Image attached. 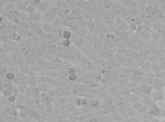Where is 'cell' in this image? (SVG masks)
<instances>
[{
	"label": "cell",
	"instance_id": "obj_1",
	"mask_svg": "<svg viewBox=\"0 0 165 122\" xmlns=\"http://www.w3.org/2000/svg\"><path fill=\"white\" fill-rule=\"evenodd\" d=\"M151 98L155 102H158V101H162L163 100L164 96H165V94H164V91L162 90H153L152 93H151Z\"/></svg>",
	"mask_w": 165,
	"mask_h": 122
},
{
	"label": "cell",
	"instance_id": "obj_2",
	"mask_svg": "<svg viewBox=\"0 0 165 122\" xmlns=\"http://www.w3.org/2000/svg\"><path fill=\"white\" fill-rule=\"evenodd\" d=\"M162 109L160 108L157 104L154 103L152 106L150 107H149V111H148V114L152 116V117H158L162 114Z\"/></svg>",
	"mask_w": 165,
	"mask_h": 122
},
{
	"label": "cell",
	"instance_id": "obj_3",
	"mask_svg": "<svg viewBox=\"0 0 165 122\" xmlns=\"http://www.w3.org/2000/svg\"><path fill=\"white\" fill-rule=\"evenodd\" d=\"M101 101L99 99V98H91L90 101H89V104L88 106H90L91 109H96V108L98 107H100L101 106Z\"/></svg>",
	"mask_w": 165,
	"mask_h": 122
},
{
	"label": "cell",
	"instance_id": "obj_4",
	"mask_svg": "<svg viewBox=\"0 0 165 122\" xmlns=\"http://www.w3.org/2000/svg\"><path fill=\"white\" fill-rule=\"evenodd\" d=\"M89 104V100L85 97H77L75 102V106L77 107H83V106H87Z\"/></svg>",
	"mask_w": 165,
	"mask_h": 122
},
{
	"label": "cell",
	"instance_id": "obj_5",
	"mask_svg": "<svg viewBox=\"0 0 165 122\" xmlns=\"http://www.w3.org/2000/svg\"><path fill=\"white\" fill-rule=\"evenodd\" d=\"M56 104L58 106H66V104L69 102V98L68 96H64V95H61V96L57 97L55 100Z\"/></svg>",
	"mask_w": 165,
	"mask_h": 122
},
{
	"label": "cell",
	"instance_id": "obj_6",
	"mask_svg": "<svg viewBox=\"0 0 165 122\" xmlns=\"http://www.w3.org/2000/svg\"><path fill=\"white\" fill-rule=\"evenodd\" d=\"M38 88L41 93H48L49 90H50V85L46 82H40L38 84Z\"/></svg>",
	"mask_w": 165,
	"mask_h": 122
},
{
	"label": "cell",
	"instance_id": "obj_7",
	"mask_svg": "<svg viewBox=\"0 0 165 122\" xmlns=\"http://www.w3.org/2000/svg\"><path fill=\"white\" fill-rule=\"evenodd\" d=\"M141 68L143 69L145 72H149L150 69L152 68V65H151V63L149 62V61H147V62H145L143 65H142Z\"/></svg>",
	"mask_w": 165,
	"mask_h": 122
},
{
	"label": "cell",
	"instance_id": "obj_8",
	"mask_svg": "<svg viewBox=\"0 0 165 122\" xmlns=\"http://www.w3.org/2000/svg\"><path fill=\"white\" fill-rule=\"evenodd\" d=\"M133 74H134V76L142 77V76L145 75V71H144L142 68H135V69L133 70Z\"/></svg>",
	"mask_w": 165,
	"mask_h": 122
},
{
	"label": "cell",
	"instance_id": "obj_9",
	"mask_svg": "<svg viewBox=\"0 0 165 122\" xmlns=\"http://www.w3.org/2000/svg\"><path fill=\"white\" fill-rule=\"evenodd\" d=\"M5 78H6V80L12 81H15V79H16V75H15V73H14V72L8 71L7 73L5 74Z\"/></svg>",
	"mask_w": 165,
	"mask_h": 122
},
{
	"label": "cell",
	"instance_id": "obj_10",
	"mask_svg": "<svg viewBox=\"0 0 165 122\" xmlns=\"http://www.w3.org/2000/svg\"><path fill=\"white\" fill-rule=\"evenodd\" d=\"M71 36H72V33H71L70 30H65L62 32V34H61V38L62 39H70Z\"/></svg>",
	"mask_w": 165,
	"mask_h": 122
},
{
	"label": "cell",
	"instance_id": "obj_11",
	"mask_svg": "<svg viewBox=\"0 0 165 122\" xmlns=\"http://www.w3.org/2000/svg\"><path fill=\"white\" fill-rule=\"evenodd\" d=\"M68 80L70 81H72V82H74V81H76L78 79V74H77V72H72V73H69V74H68Z\"/></svg>",
	"mask_w": 165,
	"mask_h": 122
},
{
	"label": "cell",
	"instance_id": "obj_12",
	"mask_svg": "<svg viewBox=\"0 0 165 122\" xmlns=\"http://www.w3.org/2000/svg\"><path fill=\"white\" fill-rule=\"evenodd\" d=\"M118 91V88L117 86H115V84H111L109 87H108V93H116Z\"/></svg>",
	"mask_w": 165,
	"mask_h": 122
},
{
	"label": "cell",
	"instance_id": "obj_13",
	"mask_svg": "<svg viewBox=\"0 0 165 122\" xmlns=\"http://www.w3.org/2000/svg\"><path fill=\"white\" fill-rule=\"evenodd\" d=\"M61 45L66 47H68L71 45V40L70 39H63V40L61 41Z\"/></svg>",
	"mask_w": 165,
	"mask_h": 122
},
{
	"label": "cell",
	"instance_id": "obj_14",
	"mask_svg": "<svg viewBox=\"0 0 165 122\" xmlns=\"http://www.w3.org/2000/svg\"><path fill=\"white\" fill-rule=\"evenodd\" d=\"M83 43H84V41H83L82 38H77V39H76L75 45H77L78 47H81L83 45Z\"/></svg>",
	"mask_w": 165,
	"mask_h": 122
},
{
	"label": "cell",
	"instance_id": "obj_15",
	"mask_svg": "<svg viewBox=\"0 0 165 122\" xmlns=\"http://www.w3.org/2000/svg\"><path fill=\"white\" fill-rule=\"evenodd\" d=\"M86 122H100L98 117L96 116H91V117H89V119H87Z\"/></svg>",
	"mask_w": 165,
	"mask_h": 122
},
{
	"label": "cell",
	"instance_id": "obj_16",
	"mask_svg": "<svg viewBox=\"0 0 165 122\" xmlns=\"http://www.w3.org/2000/svg\"><path fill=\"white\" fill-rule=\"evenodd\" d=\"M43 32H45V33H50L52 30V27L48 24H44L43 26Z\"/></svg>",
	"mask_w": 165,
	"mask_h": 122
},
{
	"label": "cell",
	"instance_id": "obj_17",
	"mask_svg": "<svg viewBox=\"0 0 165 122\" xmlns=\"http://www.w3.org/2000/svg\"><path fill=\"white\" fill-rule=\"evenodd\" d=\"M124 122H134V121H133V119L130 117V119H124Z\"/></svg>",
	"mask_w": 165,
	"mask_h": 122
},
{
	"label": "cell",
	"instance_id": "obj_18",
	"mask_svg": "<svg viewBox=\"0 0 165 122\" xmlns=\"http://www.w3.org/2000/svg\"><path fill=\"white\" fill-rule=\"evenodd\" d=\"M160 122H165V117H164V119H162V120H160Z\"/></svg>",
	"mask_w": 165,
	"mask_h": 122
},
{
	"label": "cell",
	"instance_id": "obj_19",
	"mask_svg": "<svg viewBox=\"0 0 165 122\" xmlns=\"http://www.w3.org/2000/svg\"><path fill=\"white\" fill-rule=\"evenodd\" d=\"M75 122H84V121H79V120H76Z\"/></svg>",
	"mask_w": 165,
	"mask_h": 122
},
{
	"label": "cell",
	"instance_id": "obj_20",
	"mask_svg": "<svg viewBox=\"0 0 165 122\" xmlns=\"http://www.w3.org/2000/svg\"><path fill=\"white\" fill-rule=\"evenodd\" d=\"M163 102L165 103V96H164V98H163Z\"/></svg>",
	"mask_w": 165,
	"mask_h": 122
},
{
	"label": "cell",
	"instance_id": "obj_21",
	"mask_svg": "<svg viewBox=\"0 0 165 122\" xmlns=\"http://www.w3.org/2000/svg\"><path fill=\"white\" fill-rule=\"evenodd\" d=\"M163 90H164V94H165V87H164V89H163Z\"/></svg>",
	"mask_w": 165,
	"mask_h": 122
},
{
	"label": "cell",
	"instance_id": "obj_22",
	"mask_svg": "<svg viewBox=\"0 0 165 122\" xmlns=\"http://www.w3.org/2000/svg\"><path fill=\"white\" fill-rule=\"evenodd\" d=\"M114 122H115V121H114Z\"/></svg>",
	"mask_w": 165,
	"mask_h": 122
}]
</instances>
